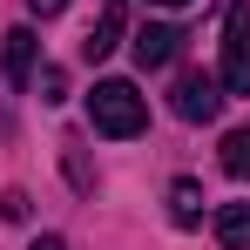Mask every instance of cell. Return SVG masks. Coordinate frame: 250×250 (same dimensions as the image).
<instances>
[{"label":"cell","mask_w":250,"mask_h":250,"mask_svg":"<svg viewBox=\"0 0 250 250\" xmlns=\"http://www.w3.org/2000/svg\"><path fill=\"white\" fill-rule=\"evenodd\" d=\"M88 122L108 142H128V135L149 128V102L135 95V82H95L88 88Z\"/></svg>","instance_id":"cell-1"},{"label":"cell","mask_w":250,"mask_h":250,"mask_svg":"<svg viewBox=\"0 0 250 250\" xmlns=\"http://www.w3.org/2000/svg\"><path fill=\"white\" fill-rule=\"evenodd\" d=\"M223 88L250 95V0H230V21H223Z\"/></svg>","instance_id":"cell-2"},{"label":"cell","mask_w":250,"mask_h":250,"mask_svg":"<svg viewBox=\"0 0 250 250\" xmlns=\"http://www.w3.org/2000/svg\"><path fill=\"white\" fill-rule=\"evenodd\" d=\"M169 108H176L183 122H209V115L223 108V82H216V75H183V82L169 88Z\"/></svg>","instance_id":"cell-3"},{"label":"cell","mask_w":250,"mask_h":250,"mask_svg":"<svg viewBox=\"0 0 250 250\" xmlns=\"http://www.w3.org/2000/svg\"><path fill=\"white\" fill-rule=\"evenodd\" d=\"M34 54H41L34 27H14V34H7V47H0V75H7L14 88H27V82H34Z\"/></svg>","instance_id":"cell-4"},{"label":"cell","mask_w":250,"mask_h":250,"mask_svg":"<svg viewBox=\"0 0 250 250\" xmlns=\"http://www.w3.org/2000/svg\"><path fill=\"white\" fill-rule=\"evenodd\" d=\"M176 41H183V34H176V27H163V21H149V27H135V68H169V61H176Z\"/></svg>","instance_id":"cell-5"},{"label":"cell","mask_w":250,"mask_h":250,"mask_svg":"<svg viewBox=\"0 0 250 250\" xmlns=\"http://www.w3.org/2000/svg\"><path fill=\"white\" fill-rule=\"evenodd\" d=\"M122 21H128V7H122V0H108V7H102V21L88 27V41H82L88 61H102V54H115V47H122Z\"/></svg>","instance_id":"cell-6"},{"label":"cell","mask_w":250,"mask_h":250,"mask_svg":"<svg viewBox=\"0 0 250 250\" xmlns=\"http://www.w3.org/2000/svg\"><path fill=\"white\" fill-rule=\"evenodd\" d=\"M169 223H183V230H196V223H203V189H196L189 176H176V183H169Z\"/></svg>","instance_id":"cell-7"},{"label":"cell","mask_w":250,"mask_h":250,"mask_svg":"<svg viewBox=\"0 0 250 250\" xmlns=\"http://www.w3.org/2000/svg\"><path fill=\"white\" fill-rule=\"evenodd\" d=\"M216 244L223 250H250V203H223L216 209Z\"/></svg>","instance_id":"cell-8"},{"label":"cell","mask_w":250,"mask_h":250,"mask_svg":"<svg viewBox=\"0 0 250 250\" xmlns=\"http://www.w3.org/2000/svg\"><path fill=\"white\" fill-rule=\"evenodd\" d=\"M223 169H230L237 183H250V128H230V135H223Z\"/></svg>","instance_id":"cell-9"},{"label":"cell","mask_w":250,"mask_h":250,"mask_svg":"<svg viewBox=\"0 0 250 250\" xmlns=\"http://www.w3.org/2000/svg\"><path fill=\"white\" fill-rule=\"evenodd\" d=\"M61 88H68V75L61 68H41V102H61Z\"/></svg>","instance_id":"cell-10"},{"label":"cell","mask_w":250,"mask_h":250,"mask_svg":"<svg viewBox=\"0 0 250 250\" xmlns=\"http://www.w3.org/2000/svg\"><path fill=\"white\" fill-rule=\"evenodd\" d=\"M27 7H34V14H41V21H54V14H61V7H68V0H27Z\"/></svg>","instance_id":"cell-11"},{"label":"cell","mask_w":250,"mask_h":250,"mask_svg":"<svg viewBox=\"0 0 250 250\" xmlns=\"http://www.w3.org/2000/svg\"><path fill=\"white\" fill-rule=\"evenodd\" d=\"M34 250H68V244H61V237H41V244H34Z\"/></svg>","instance_id":"cell-12"},{"label":"cell","mask_w":250,"mask_h":250,"mask_svg":"<svg viewBox=\"0 0 250 250\" xmlns=\"http://www.w3.org/2000/svg\"><path fill=\"white\" fill-rule=\"evenodd\" d=\"M156 7H183V0H156Z\"/></svg>","instance_id":"cell-13"}]
</instances>
